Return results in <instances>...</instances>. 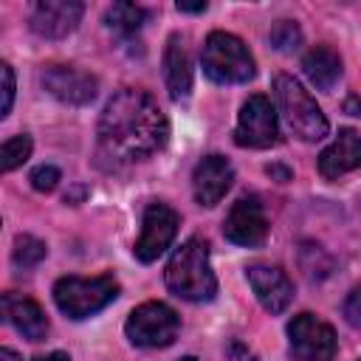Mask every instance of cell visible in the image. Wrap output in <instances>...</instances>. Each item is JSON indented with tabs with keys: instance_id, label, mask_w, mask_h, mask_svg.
Segmentation results:
<instances>
[{
	"instance_id": "cell-1",
	"label": "cell",
	"mask_w": 361,
	"mask_h": 361,
	"mask_svg": "<svg viewBox=\"0 0 361 361\" xmlns=\"http://www.w3.org/2000/svg\"><path fill=\"white\" fill-rule=\"evenodd\" d=\"M169 138L166 113L147 90L121 87L99 118V152L113 164L144 161Z\"/></svg>"
},
{
	"instance_id": "cell-2",
	"label": "cell",
	"mask_w": 361,
	"mask_h": 361,
	"mask_svg": "<svg viewBox=\"0 0 361 361\" xmlns=\"http://www.w3.org/2000/svg\"><path fill=\"white\" fill-rule=\"evenodd\" d=\"M166 288L186 302H209L217 293V276L209 262V243L203 237H189L166 262Z\"/></svg>"
},
{
	"instance_id": "cell-3",
	"label": "cell",
	"mask_w": 361,
	"mask_h": 361,
	"mask_svg": "<svg viewBox=\"0 0 361 361\" xmlns=\"http://www.w3.org/2000/svg\"><path fill=\"white\" fill-rule=\"evenodd\" d=\"M274 96L279 104V113L285 118V124L290 127V133L302 141H322L330 133V121L322 113V107L316 104V99L302 87V82H296L288 73H276L274 76Z\"/></svg>"
},
{
	"instance_id": "cell-4",
	"label": "cell",
	"mask_w": 361,
	"mask_h": 361,
	"mask_svg": "<svg viewBox=\"0 0 361 361\" xmlns=\"http://www.w3.org/2000/svg\"><path fill=\"white\" fill-rule=\"evenodd\" d=\"M200 65L203 73L217 85H243L251 82L257 73L248 45L228 31H212L206 37L200 51Z\"/></svg>"
},
{
	"instance_id": "cell-5",
	"label": "cell",
	"mask_w": 361,
	"mask_h": 361,
	"mask_svg": "<svg viewBox=\"0 0 361 361\" xmlns=\"http://www.w3.org/2000/svg\"><path fill=\"white\" fill-rule=\"evenodd\" d=\"M118 296V282L110 274L99 276H62L54 285V302L68 319H87L104 310Z\"/></svg>"
},
{
	"instance_id": "cell-6",
	"label": "cell",
	"mask_w": 361,
	"mask_h": 361,
	"mask_svg": "<svg viewBox=\"0 0 361 361\" xmlns=\"http://www.w3.org/2000/svg\"><path fill=\"white\" fill-rule=\"evenodd\" d=\"M180 330V316L166 305V302H144L138 305L124 324V333L130 344L144 347V350H158L169 347Z\"/></svg>"
},
{
	"instance_id": "cell-7",
	"label": "cell",
	"mask_w": 361,
	"mask_h": 361,
	"mask_svg": "<svg viewBox=\"0 0 361 361\" xmlns=\"http://www.w3.org/2000/svg\"><path fill=\"white\" fill-rule=\"evenodd\" d=\"M279 141H282L279 116H276V107L271 104V99L262 93L248 96L237 116L234 144L251 147V149H268V147H276Z\"/></svg>"
},
{
	"instance_id": "cell-8",
	"label": "cell",
	"mask_w": 361,
	"mask_h": 361,
	"mask_svg": "<svg viewBox=\"0 0 361 361\" xmlns=\"http://www.w3.org/2000/svg\"><path fill=\"white\" fill-rule=\"evenodd\" d=\"M288 347L296 361H333L336 333L313 313H299L288 322Z\"/></svg>"
},
{
	"instance_id": "cell-9",
	"label": "cell",
	"mask_w": 361,
	"mask_h": 361,
	"mask_svg": "<svg viewBox=\"0 0 361 361\" xmlns=\"http://www.w3.org/2000/svg\"><path fill=\"white\" fill-rule=\"evenodd\" d=\"M178 226H180V217L172 206L155 200L144 209V217H141V237L135 243V257L141 262H155L175 240L178 234Z\"/></svg>"
},
{
	"instance_id": "cell-10",
	"label": "cell",
	"mask_w": 361,
	"mask_h": 361,
	"mask_svg": "<svg viewBox=\"0 0 361 361\" xmlns=\"http://www.w3.org/2000/svg\"><path fill=\"white\" fill-rule=\"evenodd\" d=\"M223 234L234 245L254 248L268 237V217L257 195H243L223 220Z\"/></svg>"
},
{
	"instance_id": "cell-11",
	"label": "cell",
	"mask_w": 361,
	"mask_h": 361,
	"mask_svg": "<svg viewBox=\"0 0 361 361\" xmlns=\"http://www.w3.org/2000/svg\"><path fill=\"white\" fill-rule=\"evenodd\" d=\"M39 82L54 99H59L62 104H73V107L90 104L99 90L96 76H90L87 71H79L73 65H48L42 71Z\"/></svg>"
},
{
	"instance_id": "cell-12",
	"label": "cell",
	"mask_w": 361,
	"mask_h": 361,
	"mask_svg": "<svg viewBox=\"0 0 361 361\" xmlns=\"http://www.w3.org/2000/svg\"><path fill=\"white\" fill-rule=\"evenodd\" d=\"M245 279H248L257 302L268 313H285L288 305L293 302V282L288 279V274L279 265L251 262L245 268Z\"/></svg>"
},
{
	"instance_id": "cell-13",
	"label": "cell",
	"mask_w": 361,
	"mask_h": 361,
	"mask_svg": "<svg viewBox=\"0 0 361 361\" xmlns=\"http://www.w3.org/2000/svg\"><path fill=\"white\" fill-rule=\"evenodd\" d=\"M234 183V166L228 164V158L223 155H206L197 161L195 172H192V195L197 200V206H217L226 192Z\"/></svg>"
},
{
	"instance_id": "cell-14",
	"label": "cell",
	"mask_w": 361,
	"mask_h": 361,
	"mask_svg": "<svg viewBox=\"0 0 361 361\" xmlns=\"http://www.w3.org/2000/svg\"><path fill=\"white\" fill-rule=\"evenodd\" d=\"M85 14V6L79 0H42L31 11V31L45 39H62L68 37Z\"/></svg>"
},
{
	"instance_id": "cell-15",
	"label": "cell",
	"mask_w": 361,
	"mask_h": 361,
	"mask_svg": "<svg viewBox=\"0 0 361 361\" xmlns=\"http://www.w3.org/2000/svg\"><path fill=\"white\" fill-rule=\"evenodd\" d=\"M164 82L172 102H183L192 93V56L189 39L183 34H169L164 48Z\"/></svg>"
},
{
	"instance_id": "cell-16",
	"label": "cell",
	"mask_w": 361,
	"mask_h": 361,
	"mask_svg": "<svg viewBox=\"0 0 361 361\" xmlns=\"http://www.w3.org/2000/svg\"><path fill=\"white\" fill-rule=\"evenodd\" d=\"M361 166V135L355 130H338V135L322 149L319 172L327 180H336Z\"/></svg>"
},
{
	"instance_id": "cell-17",
	"label": "cell",
	"mask_w": 361,
	"mask_h": 361,
	"mask_svg": "<svg viewBox=\"0 0 361 361\" xmlns=\"http://www.w3.org/2000/svg\"><path fill=\"white\" fill-rule=\"evenodd\" d=\"M3 319L28 341H42L51 330L42 307L20 293H3Z\"/></svg>"
},
{
	"instance_id": "cell-18",
	"label": "cell",
	"mask_w": 361,
	"mask_h": 361,
	"mask_svg": "<svg viewBox=\"0 0 361 361\" xmlns=\"http://www.w3.org/2000/svg\"><path fill=\"white\" fill-rule=\"evenodd\" d=\"M302 71H305V76L310 79V85L316 90L330 93L336 87V82L341 79V56L327 45H316L305 54Z\"/></svg>"
},
{
	"instance_id": "cell-19",
	"label": "cell",
	"mask_w": 361,
	"mask_h": 361,
	"mask_svg": "<svg viewBox=\"0 0 361 361\" xmlns=\"http://www.w3.org/2000/svg\"><path fill=\"white\" fill-rule=\"evenodd\" d=\"M147 20V11L135 3H113L104 11V25L118 34H135Z\"/></svg>"
},
{
	"instance_id": "cell-20",
	"label": "cell",
	"mask_w": 361,
	"mask_h": 361,
	"mask_svg": "<svg viewBox=\"0 0 361 361\" xmlns=\"http://www.w3.org/2000/svg\"><path fill=\"white\" fill-rule=\"evenodd\" d=\"M45 254H48V245L42 240H37L34 234H17L14 251H11V259L17 268H34L45 259Z\"/></svg>"
},
{
	"instance_id": "cell-21",
	"label": "cell",
	"mask_w": 361,
	"mask_h": 361,
	"mask_svg": "<svg viewBox=\"0 0 361 361\" xmlns=\"http://www.w3.org/2000/svg\"><path fill=\"white\" fill-rule=\"evenodd\" d=\"M31 147H34V141H31V135H25V133L6 138L3 147H0V169H3V172H11V169H17L20 164H25L28 155H31Z\"/></svg>"
},
{
	"instance_id": "cell-22",
	"label": "cell",
	"mask_w": 361,
	"mask_h": 361,
	"mask_svg": "<svg viewBox=\"0 0 361 361\" xmlns=\"http://www.w3.org/2000/svg\"><path fill=\"white\" fill-rule=\"evenodd\" d=\"M268 42L282 51V54H293L299 45H302V28L293 23V20H279L274 23V28L268 31Z\"/></svg>"
},
{
	"instance_id": "cell-23",
	"label": "cell",
	"mask_w": 361,
	"mask_h": 361,
	"mask_svg": "<svg viewBox=\"0 0 361 361\" xmlns=\"http://www.w3.org/2000/svg\"><path fill=\"white\" fill-rule=\"evenodd\" d=\"M31 186L37 189V192H54L56 189V183L62 180V172L56 169V166H51V164H42V166H37L34 172H31Z\"/></svg>"
},
{
	"instance_id": "cell-24",
	"label": "cell",
	"mask_w": 361,
	"mask_h": 361,
	"mask_svg": "<svg viewBox=\"0 0 361 361\" xmlns=\"http://www.w3.org/2000/svg\"><path fill=\"white\" fill-rule=\"evenodd\" d=\"M0 79H3V104H0V118H6L11 113L14 104V71L8 62L0 65Z\"/></svg>"
},
{
	"instance_id": "cell-25",
	"label": "cell",
	"mask_w": 361,
	"mask_h": 361,
	"mask_svg": "<svg viewBox=\"0 0 361 361\" xmlns=\"http://www.w3.org/2000/svg\"><path fill=\"white\" fill-rule=\"evenodd\" d=\"M344 319L353 327H361V285H355L344 299Z\"/></svg>"
},
{
	"instance_id": "cell-26",
	"label": "cell",
	"mask_w": 361,
	"mask_h": 361,
	"mask_svg": "<svg viewBox=\"0 0 361 361\" xmlns=\"http://www.w3.org/2000/svg\"><path fill=\"white\" fill-rule=\"evenodd\" d=\"M344 113H350V116H361V96H347V102H344Z\"/></svg>"
},
{
	"instance_id": "cell-27",
	"label": "cell",
	"mask_w": 361,
	"mask_h": 361,
	"mask_svg": "<svg viewBox=\"0 0 361 361\" xmlns=\"http://www.w3.org/2000/svg\"><path fill=\"white\" fill-rule=\"evenodd\" d=\"M178 11H186V14H200V11H206V3H178Z\"/></svg>"
},
{
	"instance_id": "cell-28",
	"label": "cell",
	"mask_w": 361,
	"mask_h": 361,
	"mask_svg": "<svg viewBox=\"0 0 361 361\" xmlns=\"http://www.w3.org/2000/svg\"><path fill=\"white\" fill-rule=\"evenodd\" d=\"M34 361H71V355L62 353V350H56V353H48V355H37Z\"/></svg>"
},
{
	"instance_id": "cell-29",
	"label": "cell",
	"mask_w": 361,
	"mask_h": 361,
	"mask_svg": "<svg viewBox=\"0 0 361 361\" xmlns=\"http://www.w3.org/2000/svg\"><path fill=\"white\" fill-rule=\"evenodd\" d=\"M0 361H23V358H20V353H14L11 347H3V350H0Z\"/></svg>"
},
{
	"instance_id": "cell-30",
	"label": "cell",
	"mask_w": 361,
	"mask_h": 361,
	"mask_svg": "<svg viewBox=\"0 0 361 361\" xmlns=\"http://www.w3.org/2000/svg\"><path fill=\"white\" fill-rule=\"evenodd\" d=\"M180 361H197V358H195V355H186V358H180Z\"/></svg>"
},
{
	"instance_id": "cell-31",
	"label": "cell",
	"mask_w": 361,
	"mask_h": 361,
	"mask_svg": "<svg viewBox=\"0 0 361 361\" xmlns=\"http://www.w3.org/2000/svg\"><path fill=\"white\" fill-rule=\"evenodd\" d=\"M358 361H361V358H358Z\"/></svg>"
}]
</instances>
